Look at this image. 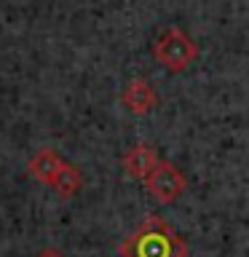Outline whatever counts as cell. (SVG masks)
I'll return each mask as SVG.
<instances>
[{
    "label": "cell",
    "mask_w": 249,
    "mask_h": 257,
    "mask_svg": "<svg viewBox=\"0 0 249 257\" xmlns=\"http://www.w3.org/2000/svg\"><path fill=\"white\" fill-rule=\"evenodd\" d=\"M120 257H188V241L164 217H148L123 244Z\"/></svg>",
    "instance_id": "1"
},
{
    "label": "cell",
    "mask_w": 249,
    "mask_h": 257,
    "mask_svg": "<svg viewBox=\"0 0 249 257\" xmlns=\"http://www.w3.org/2000/svg\"><path fill=\"white\" fill-rule=\"evenodd\" d=\"M153 56H156V62L161 67H166L169 72H180V70L188 67V64L196 62L198 46L188 32L172 27L153 43Z\"/></svg>",
    "instance_id": "2"
},
{
    "label": "cell",
    "mask_w": 249,
    "mask_h": 257,
    "mask_svg": "<svg viewBox=\"0 0 249 257\" xmlns=\"http://www.w3.org/2000/svg\"><path fill=\"white\" fill-rule=\"evenodd\" d=\"M145 188L158 204H174L177 198L188 188V177L180 166H174L172 161H161V164L153 169V174L145 180Z\"/></svg>",
    "instance_id": "3"
},
{
    "label": "cell",
    "mask_w": 249,
    "mask_h": 257,
    "mask_svg": "<svg viewBox=\"0 0 249 257\" xmlns=\"http://www.w3.org/2000/svg\"><path fill=\"white\" fill-rule=\"evenodd\" d=\"M158 164H161V158H158V153L150 142H137L134 148H129L123 153V169L129 172V177H134V180L145 182Z\"/></svg>",
    "instance_id": "4"
},
{
    "label": "cell",
    "mask_w": 249,
    "mask_h": 257,
    "mask_svg": "<svg viewBox=\"0 0 249 257\" xmlns=\"http://www.w3.org/2000/svg\"><path fill=\"white\" fill-rule=\"evenodd\" d=\"M120 102H123L134 115H145V112H150L153 107H156L158 96H156L153 86L145 78H132L126 83L123 94H120Z\"/></svg>",
    "instance_id": "5"
},
{
    "label": "cell",
    "mask_w": 249,
    "mask_h": 257,
    "mask_svg": "<svg viewBox=\"0 0 249 257\" xmlns=\"http://www.w3.org/2000/svg\"><path fill=\"white\" fill-rule=\"evenodd\" d=\"M62 164H64V158L59 156V153L51 150V148H43L38 156L30 158L27 172H30L32 180H38V182H43V185L51 188L54 180H56V174H59V169H62Z\"/></svg>",
    "instance_id": "6"
},
{
    "label": "cell",
    "mask_w": 249,
    "mask_h": 257,
    "mask_svg": "<svg viewBox=\"0 0 249 257\" xmlns=\"http://www.w3.org/2000/svg\"><path fill=\"white\" fill-rule=\"evenodd\" d=\"M80 185H83V174L78 172V166H72L70 161H64L59 174H56V180H54V185H51V190L59 193L62 198H70L80 190Z\"/></svg>",
    "instance_id": "7"
},
{
    "label": "cell",
    "mask_w": 249,
    "mask_h": 257,
    "mask_svg": "<svg viewBox=\"0 0 249 257\" xmlns=\"http://www.w3.org/2000/svg\"><path fill=\"white\" fill-rule=\"evenodd\" d=\"M35 257H64V254L59 252V249H54V246H46V249H40Z\"/></svg>",
    "instance_id": "8"
}]
</instances>
